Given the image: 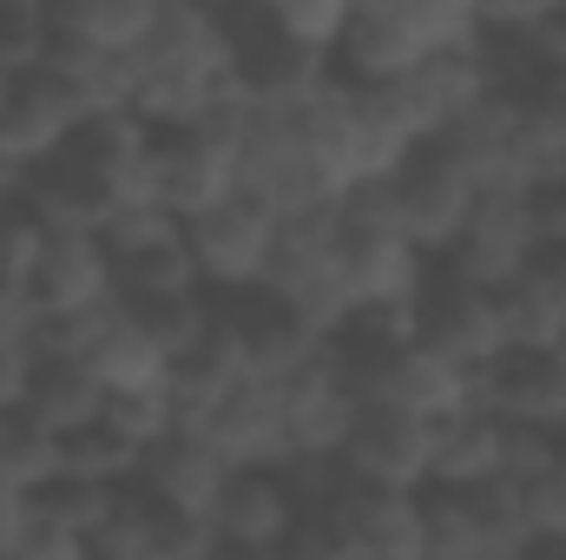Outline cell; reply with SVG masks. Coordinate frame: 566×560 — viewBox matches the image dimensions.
Instances as JSON below:
<instances>
[{"instance_id":"6da1fadb","label":"cell","mask_w":566,"mask_h":560,"mask_svg":"<svg viewBox=\"0 0 566 560\" xmlns=\"http://www.w3.org/2000/svg\"><path fill=\"white\" fill-rule=\"evenodd\" d=\"M151 133L133 113H93L46 165L20 178V211L46 231H106L145 198Z\"/></svg>"},{"instance_id":"7a4b0ae2","label":"cell","mask_w":566,"mask_h":560,"mask_svg":"<svg viewBox=\"0 0 566 560\" xmlns=\"http://www.w3.org/2000/svg\"><path fill=\"white\" fill-rule=\"evenodd\" d=\"M238 106L231 86V40H224V13L218 7H165L139 46V93H133V120L145 133H178V126H205L224 120Z\"/></svg>"},{"instance_id":"3957f363","label":"cell","mask_w":566,"mask_h":560,"mask_svg":"<svg viewBox=\"0 0 566 560\" xmlns=\"http://www.w3.org/2000/svg\"><path fill=\"white\" fill-rule=\"evenodd\" d=\"M474 33H481V13L461 0H363L349 13L343 46H336V80L382 93L434 53L468 46Z\"/></svg>"},{"instance_id":"277c9868","label":"cell","mask_w":566,"mask_h":560,"mask_svg":"<svg viewBox=\"0 0 566 560\" xmlns=\"http://www.w3.org/2000/svg\"><path fill=\"white\" fill-rule=\"evenodd\" d=\"M329 251H336V271H343V290H349V310H409L416 303V283H422L428 258L402 231L389 178L382 185H356V191L336 198Z\"/></svg>"},{"instance_id":"5b68a950","label":"cell","mask_w":566,"mask_h":560,"mask_svg":"<svg viewBox=\"0 0 566 560\" xmlns=\"http://www.w3.org/2000/svg\"><path fill=\"white\" fill-rule=\"evenodd\" d=\"M409 330L428 356H441L448 370H461L468 383L507 350V323H501V297L488 283L448 271L441 258H428L416 303H409Z\"/></svg>"},{"instance_id":"8992f818","label":"cell","mask_w":566,"mask_h":560,"mask_svg":"<svg viewBox=\"0 0 566 560\" xmlns=\"http://www.w3.org/2000/svg\"><path fill=\"white\" fill-rule=\"evenodd\" d=\"M238 113V106H231ZM231 113L224 120H205V126H178V133H151V158H145V198L191 225L198 211H211L218 198L238 191V133H231Z\"/></svg>"},{"instance_id":"52a82bcc","label":"cell","mask_w":566,"mask_h":560,"mask_svg":"<svg viewBox=\"0 0 566 560\" xmlns=\"http://www.w3.org/2000/svg\"><path fill=\"white\" fill-rule=\"evenodd\" d=\"M277 238H283V218L251 191H231V198H218L211 211H198L185 225V251H191L198 283L211 297H238V290L271 278Z\"/></svg>"},{"instance_id":"ba28073f","label":"cell","mask_w":566,"mask_h":560,"mask_svg":"<svg viewBox=\"0 0 566 560\" xmlns=\"http://www.w3.org/2000/svg\"><path fill=\"white\" fill-rule=\"evenodd\" d=\"M86 120H93V106L73 86V73H60L53 60H33V66L7 73V93H0V158L27 178L33 165H46L60 145L73 139Z\"/></svg>"},{"instance_id":"9c48e42d","label":"cell","mask_w":566,"mask_h":560,"mask_svg":"<svg viewBox=\"0 0 566 560\" xmlns=\"http://www.w3.org/2000/svg\"><path fill=\"white\" fill-rule=\"evenodd\" d=\"M218 13H224V40H231L238 106H296V100H310V93H323L336 80L329 60L283 40L264 7H218Z\"/></svg>"},{"instance_id":"30bf717a","label":"cell","mask_w":566,"mask_h":560,"mask_svg":"<svg viewBox=\"0 0 566 560\" xmlns=\"http://www.w3.org/2000/svg\"><path fill=\"white\" fill-rule=\"evenodd\" d=\"M99 238H106V251H113L119 303L205 290V283H198V265H191V251H185V225H178V218H165L158 205H133V211H126V218H113Z\"/></svg>"},{"instance_id":"8fae6325","label":"cell","mask_w":566,"mask_h":560,"mask_svg":"<svg viewBox=\"0 0 566 560\" xmlns=\"http://www.w3.org/2000/svg\"><path fill=\"white\" fill-rule=\"evenodd\" d=\"M488 100V60H481V33L468 46H448L422 60L416 73H402L396 86H382V106L402 120V133L416 145H428L434 133H448L461 113H474Z\"/></svg>"},{"instance_id":"7c38bea8","label":"cell","mask_w":566,"mask_h":560,"mask_svg":"<svg viewBox=\"0 0 566 560\" xmlns=\"http://www.w3.org/2000/svg\"><path fill=\"white\" fill-rule=\"evenodd\" d=\"M27 303H33V317H80V310L119 303L106 238L99 231H46L40 225L33 271H27Z\"/></svg>"},{"instance_id":"4fadbf2b","label":"cell","mask_w":566,"mask_h":560,"mask_svg":"<svg viewBox=\"0 0 566 560\" xmlns=\"http://www.w3.org/2000/svg\"><path fill=\"white\" fill-rule=\"evenodd\" d=\"M428 448H434V422L402 416V409H363L336 448V468L363 488H389V495H422L428 488Z\"/></svg>"},{"instance_id":"5bb4252c","label":"cell","mask_w":566,"mask_h":560,"mask_svg":"<svg viewBox=\"0 0 566 560\" xmlns=\"http://www.w3.org/2000/svg\"><path fill=\"white\" fill-rule=\"evenodd\" d=\"M211 310L231 330V343H238V356H244L251 376H290V370H303V363H316L329 350V336L310 330L271 283H251L238 297H211Z\"/></svg>"},{"instance_id":"9a60e30c","label":"cell","mask_w":566,"mask_h":560,"mask_svg":"<svg viewBox=\"0 0 566 560\" xmlns=\"http://www.w3.org/2000/svg\"><path fill=\"white\" fill-rule=\"evenodd\" d=\"M329 211H336V205H329ZM329 211L290 218V225H283L277 258H271V278H264L283 303H290L310 330H323V336H336L343 317H349V290H343L336 251H329Z\"/></svg>"},{"instance_id":"2e32d148","label":"cell","mask_w":566,"mask_h":560,"mask_svg":"<svg viewBox=\"0 0 566 560\" xmlns=\"http://www.w3.org/2000/svg\"><path fill=\"white\" fill-rule=\"evenodd\" d=\"M534 205H527V185H507V191H481L474 198V211H468V225L454 231V245L441 251V265L448 271H461V278L488 283V290H501L507 278H521V265L534 258Z\"/></svg>"},{"instance_id":"e0dca14e","label":"cell","mask_w":566,"mask_h":560,"mask_svg":"<svg viewBox=\"0 0 566 560\" xmlns=\"http://www.w3.org/2000/svg\"><path fill=\"white\" fill-rule=\"evenodd\" d=\"M277 390V409H283V442H290V468L296 462H336L349 422H356V396L336 370V356L323 350L316 363L290 370V376H264Z\"/></svg>"},{"instance_id":"ac0fdd59","label":"cell","mask_w":566,"mask_h":560,"mask_svg":"<svg viewBox=\"0 0 566 560\" xmlns=\"http://www.w3.org/2000/svg\"><path fill=\"white\" fill-rule=\"evenodd\" d=\"M389 191H396V211H402V231L416 238V251L422 258H441L448 245H454V231L468 225V211H474V185L434 152V145H416L402 165H396V178H389Z\"/></svg>"},{"instance_id":"d6986e66","label":"cell","mask_w":566,"mask_h":560,"mask_svg":"<svg viewBox=\"0 0 566 560\" xmlns=\"http://www.w3.org/2000/svg\"><path fill=\"white\" fill-rule=\"evenodd\" d=\"M211 541L224 548H258V554H277L283 535L296 528V481L290 468H231L211 515H205Z\"/></svg>"},{"instance_id":"ffe728a7","label":"cell","mask_w":566,"mask_h":560,"mask_svg":"<svg viewBox=\"0 0 566 560\" xmlns=\"http://www.w3.org/2000/svg\"><path fill=\"white\" fill-rule=\"evenodd\" d=\"M158 20V0H60L46 7V60L86 66V60H126L139 53Z\"/></svg>"},{"instance_id":"44dd1931","label":"cell","mask_w":566,"mask_h":560,"mask_svg":"<svg viewBox=\"0 0 566 560\" xmlns=\"http://www.w3.org/2000/svg\"><path fill=\"white\" fill-rule=\"evenodd\" d=\"M434 152L474 185V191H507V185H534V152L521 139L514 113H501L494 100H481L474 113H461L448 133H434Z\"/></svg>"},{"instance_id":"7402d4cb","label":"cell","mask_w":566,"mask_h":560,"mask_svg":"<svg viewBox=\"0 0 566 560\" xmlns=\"http://www.w3.org/2000/svg\"><path fill=\"white\" fill-rule=\"evenodd\" d=\"M474 403L501 422L566 428V356L560 350H501L474 376Z\"/></svg>"},{"instance_id":"603a6c76","label":"cell","mask_w":566,"mask_h":560,"mask_svg":"<svg viewBox=\"0 0 566 560\" xmlns=\"http://www.w3.org/2000/svg\"><path fill=\"white\" fill-rule=\"evenodd\" d=\"M224 475H231V462L211 448V435L198 428V422H178L165 442H151L139 455V488H151L158 501H171V508H191V515H211V501H218V488H224Z\"/></svg>"},{"instance_id":"cb8c5ba5","label":"cell","mask_w":566,"mask_h":560,"mask_svg":"<svg viewBox=\"0 0 566 560\" xmlns=\"http://www.w3.org/2000/svg\"><path fill=\"white\" fill-rule=\"evenodd\" d=\"M211 435V448L231 462V468H290V442H283V409L277 390L264 376L238 383L211 416L198 422Z\"/></svg>"},{"instance_id":"d4e9b609","label":"cell","mask_w":566,"mask_h":560,"mask_svg":"<svg viewBox=\"0 0 566 560\" xmlns=\"http://www.w3.org/2000/svg\"><path fill=\"white\" fill-rule=\"evenodd\" d=\"M474 481H501V416L481 403L434 422L428 448V488H474Z\"/></svg>"},{"instance_id":"484cf974","label":"cell","mask_w":566,"mask_h":560,"mask_svg":"<svg viewBox=\"0 0 566 560\" xmlns=\"http://www.w3.org/2000/svg\"><path fill=\"white\" fill-rule=\"evenodd\" d=\"M238 383H251V370H244V356H238V343H231V330L218 323V310H211V330H205V343H191L178 363H171V376H165V396H171V409L178 422H205Z\"/></svg>"},{"instance_id":"4316f807","label":"cell","mask_w":566,"mask_h":560,"mask_svg":"<svg viewBox=\"0 0 566 560\" xmlns=\"http://www.w3.org/2000/svg\"><path fill=\"white\" fill-rule=\"evenodd\" d=\"M80 363L106 383V396H151V390H165V376H171V363L158 356V343L145 336L139 323L126 317V303L106 310V323L93 330V343L80 350Z\"/></svg>"},{"instance_id":"83f0119b","label":"cell","mask_w":566,"mask_h":560,"mask_svg":"<svg viewBox=\"0 0 566 560\" xmlns=\"http://www.w3.org/2000/svg\"><path fill=\"white\" fill-rule=\"evenodd\" d=\"M106 383L80 363V356H40V370H33V383H27V416L40 422L53 442H66V435H80V428H93V422L106 416Z\"/></svg>"},{"instance_id":"f1b7e54d","label":"cell","mask_w":566,"mask_h":560,"mask_svg":"<svg viewBox=\"0 0 566 560\" xmlns=\"http://www.w3.org/2000/svg\"><path fill=\"white\" fill-rule=\"evenodd\" d=\"M126 317L139 323L145 336L158 343V356L165 363H178L191 343H205V330H211V290H185V297H139V303H126Z\"/></svg>"},{"instance_id":"f546056e","label":"cell","mask_w":566,"mask_h":560,"mask_svg":"<svg viewBox=\"0 0 566 560\" xmlns=\"http://www.w3.org/2000/svg\"><path fill=\"white\" fill-rule=\"evenodd\" d=\"M46 475H60V442L27 416V409H0V481L33 495Z\"/></svg>"},{"instance_id":"4dcf8cb0","label":"cell","mask_w":566,"mask_h":560,"mask_svg":"<svg viewBox=\"0 0 566 560\" xmlns=\"http://www.w3.org/2000/svg\"><path fill=\"white\" fill-rule=\"evenodd\" d=\"M264 13H271V27H277L283 40H296L303 53H316V60L336 66V46L349 33L356 0H264Z\"/></svg>"},{"instance_id":"1f68e13d","label":"cell","mask_w":566,"mask_h":560,"mask_svg":"<svg viewBox=\"0 0 566 560\" xmlns=\"http://www.w3.org/2000/svg\"><path fill=\"white\" fill-rule=\"evenodd\" d=\"M33 245H40V225L20 211L0 218V323H33V303H27V271H33Z\"/></svg>"},{"instance_id":"d6a6232c","label":"cell","mask_w":566,"mask_h":560,"mask_svg":"<svg viewBox=\"0 0 566 560\" xmlns=\"http://www.w3.org/2000/svg\"><path fill=\"white\" fill-rule=\"evenodd\" d=\"M521 495V521H527V541H560L566 535V428L554 435V455L534 481L514 488Z\"/></svg>"},{"instance_id":"836d02e7","label":"cell","mask_w":566,"mask_h":560,"mask_svg":"<svg viewBox=\"0 0 566 560\" xmlns=\"http://www.w3.org/2000/svg\"><path fill=\"white\" fill-rule=\"evenodd\" d=\"M33 60H46V7L0 0V73H20Z\"/></svg>"},{"instance_id":"e575fe53","label":"cell","mask_w":566,"mask_h":560,"mask_svg":"<svg viewBox=\"0 0 566 560\" xmlns=\"http://www.w3.org/2000/svg\"><path fill=\"white\" fill-rule=\"evenodd\" d=\"M33 370H40L33 323H0V409H20V403H27Z\"/></svg>"},{"instance_id":"d590c367","label":"cell","mask_w":566,"mask_h":560,"mask_svg":"<svg viewBox=\"0 0 566 560\" xmlns=\"http://www.w3.org/2000/svg\"><path fill=\"white\" fill-rule=\"evenodd\" d=\"M86 541H93V535H80V528H66V521H53V515L33 508V521H27L13 560H86Z\"/></svg>"},{"instance_id":"8d00e7d4","label":"cell","mask_w":566,"mask_h":560,"mask_svg":"<svg viewBox=\"0 0 566 560\" xmlns=\"http://www.w3.org/2000/svg\"><path fill=\"white\" fill-rule=\"evenodd\" d=\"M86 560H165V554L145 541L139 528H126V521H106V528L86 541Z\"/></svg>"},{"instance_id":"74e56055","label":"cell","mask_w":566,"mask_h":560,"mask_svg":"<svg viewBox=\"0 0 566 560\" xmlns=\"http://www.w3.org/2000/svg\"><path fill=\"white\" fill-rule=\"evenodd\" d=\"M27 521H33V495H20V488H7V481H0V560L20 548Z\"/></svg>"},{"instance_id":"f35d334b","label":"cell","mask_w":566,"mask_h":560,"mask_svg":"<svg viewBox=\"0 0 566 560\" xmlns=\"http://www.w3.org/2000/svg\"><path fill=\"white\" fill-rule=\"evenodd\" d=\"M13 198H20V172H13V165L0 158V218L13 211Z\"/></svg>"},{"instance_id":"ab89813d","label":"cell","mask_w":566,"mask_h":560,"mask_svg":"<svg viewBox=\"0 0 566 560\" xmlns=\"http://www.w3.org/2000/svg\"><path fill=\"white\" fill-rule=\"evenodd\" d=\"M521 560H566V535H560V541H527Z\"/></svg>"},{"instance_id":"60d3db41","label":"cell","mask_w":566,"mask_h":560,"mask_svg":"<svg viewBox=\"0 0 566 560\" xmlns=\"http://www.w3.org/2000/svg\"><path fill=\"white\" fill-rule=\"evenodd\" d=\"M0 93H7V73H0Z\"/></svg>"},{"instance_id":"b9f144b4","label":"cell","mask_w":566,"mask_h":560,"mask_svg":"<svg viewBox=\"0 0 566 560\" xmlns=\"http://www.w3.org/2000/svg\"><path fill=\"white\" fill-rule=\"evenodd\" d=\"M7 560H13V554H7Z\"/></svg>"}]
</instances>
